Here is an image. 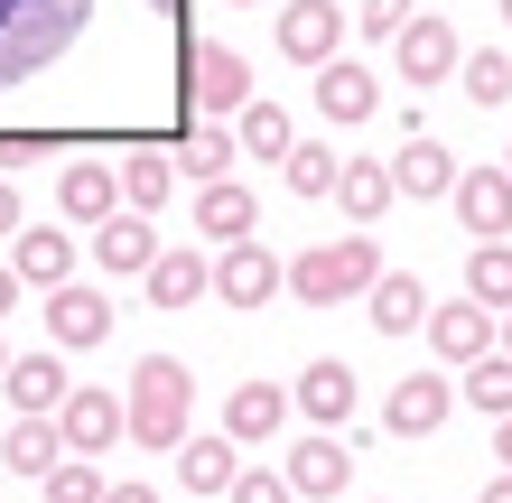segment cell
Wrapping results in <instances>:
<instances>
[{"label": "cell", "instance_id": "6da1fadb", "mask_svg": "<svg viewBox=\"0 0 512 503\" xmlns=\"http://www.w3.org/2000/svg\"><path fill=\"white\" fill-rule=\"evenodd\" d=\"M131 438H140V448L149 457H177V448H187V420H196V373L187 364H177V354H140V364H131Z\"/></svg>", "mask_w": 512, "mask_h": 503}, {"label": "cell", "instance_id": "7a4b0ae2", "mask_svg": "<svg viewBox=\"0 0 512 503\" xmlns=\"http://www.w3.org/2000/svg\"><path fill=\"white\" fill-rule=\"evenodd\" d=\"M84 19H94V0H0V84H28L38 66H56Z\"/></svg>", "mask_w": 512, "mask_h": 503}, {"label": "cell", "instance_id": "3957f363", "mask_svg": "<svg viewBox=\"0 0 512 503\" xmlns=\"http://www.w3.org/2000/svg\"><path fill=\"white\" fill-rule=\"evenodd\" d=\"M373 280H382V243L373 233H336V243H308L289 261V299L298 308H345V299H364Z\"/></svg>", "mask_w": 512, "mask_h": 503}, {"label": "cell", "instance_id": "277c9868", "mask_svg": "<svg viewBox=\"0 0 512 503\" xmlns=\"http://www.w3.org/2000/svg\"><path fill=\"white\" fill-rule=\"evenodd\" d=\"M187 103H196V122H243L261 103L252 94V56H233L215 38H187Z\"/></svg>", "mask_w": 512, "mask_h": 503}, {"label": "cell", "instance_id": "5b68a950", "mask_svg": "<svg viewBox=\"0 0 512 503\" xmlns=\"http://www.w3.org/2000/svg\"><path fill=\"white\" fill-rule=\"evenodd\" d=\"M429 354H438V373H475L494 354V336H503V317L494 308H475V299H447V308H429Z\"/></svg>", "mask_w": 512, "mask_h": 503}, {"label": "cell", "instance_id": "8992f818", "mask_svg": "<svg viewBox=\"0 0 512 503\" xmlns=\"http://www.w3.org/2000/svg\"><path fill=\"white\" fill-rule=\"evenodd\" d=\"M345 10H336V0H280V28H270V38H280V56H289V66H336V56H345Z\"/></svg>", "mask_w": 512, "mask_h": 503}, {"label": "cell", "instance_id": "52a82bcc", "mask_svg": "<svg viewBox=\"0 0 512 503\" xmlns=\"http://www.w3.org/2000/svg\"><path fill=\"white\" fill-rule=\"evenodd\" d=\"M280 289H289V261L270 252L261 233H252V243H224V252H215V299H224V308H270Z\"/></svg>", "mask_w": 512, "mask_h": 503}, {"label": "cell", "instance_id": "ba28073f", "mask_svg": "<svg viewBox=\"0 0 512 503\" xmlns=\"http://www.w3.org/2000/svg\"><path fill=\"white\" fill-rule=\"evenodd\" d=\"M56 438H66V457H94L103 466V448L112 438H131V410L103 392V382H75L66 392V410H56Z\"/></svg>", "mask_w": 512, "mask_h": 503}, {"label": "cell", "instance_id": "9c48e42d", "mask_svg": "<svg viewBox=\"0 0 512 503\" xmlns=\"http://www.w3.org/2000/svg\"><path fill=\"white\" fill-rule=\"evenodd\" d=\"M447 410H457V373H401L391 401H382V429L391 438H438Z\"/></svg>", "mask_w": 512, "mask_h": 503}, {"label": "cell", "instance_id": "30bf717a", "mask_svg": "<svg viewBox=\"0 0 512 503\" xmlns=\"http://www.w3.org/2000/svg\"><path fill=\"white\" fill-rule=\"evenodd\" d=\"M280 476H289V494H298V503H336V494L354 485V448H345L336 429H308V438L289 448Z\"/></svg>", "mask_w": 512, "mask_h": 503}, {"label": "cell", "instance_id": "8fae6325", "mask_svg": "<svg viewBox=\"0 0 512 503\" xmlns=\"http://www.w3.org/2000/svg\"><path fill=\"white\" fill-rule=\"evenodd\" d=\"M56 215L84 224V233L112 224V215H122V168H112V159H66V168H56Z\"/></svg>", "mask_w": 512, "mask_h": 503}, {"label": "cell", "instance_id": "7c38bea8", "mask_svg": "<svg viewBox=\"0 0 512 503\" xmlns=\"http://www.w3.org/2000/svg\"><path fill=\"white\" fill-rule=\"evenodd\" d=\"M447 205H457L466 243H512V168H466Z\"/></svg>", "mask_w": 512, "mask_h": 503}, {"label": "cell", "instance_id": "4fadbf2b", "mask_svg": "<svg viewBox=\"0 0 512 503\" xmlns=\"http://www.w3.org/2000/svg\"><path fill=\"white\" fill-rule=\"evenodd\" d=\"M391 66H401V84H447V75L466 66V47H457V28H447V19L419 10L401 38H391Z\"/></svg>", "mask_w": 512, "mask_h": 503}, {"label": "cell", "instance_id": "5bb4252c", "mask_svg": "<svg viewBox=\"0 0 512 503\" xmlns=\"http://www.w3.org/2000/svg\"><path fill=\"white\" fill-rule=\"evenodd\" d=\"M0 392H10V420H56L75 382H66V364H56V354H10Z\"/></svg>", "mask_w": 512, "mask_h": 503}, {"label": "cell", "instance_id": "9a60e30c", "mask_svg": "<svg viewBox=\"0 0 512 503\" xmlns=\"http://www.w3.org/2000/svg\"><path fill=\"white\" fill-rule=\"evenodd\" d=\"M140 289H149V308H196V299H215V252L177 243V252H159V261L140 271Z\"/></svg>", "mask_w": 512, "mask_h": 503}, {"label": "cell", "instance_id": "2e32d148", "mask_svg": "<svg viewBox=\"0 0 512 503\" xmlns=\"http://www.w3.org/2000/svg\"><path fill=\"white\" fill-rule=\"evenodd\" d=\"M196 233H205V243H252V233H261V196L243 187V177H215V187H196Z\"/></svg>", "mask_w": 512, "mask_h": 503}, {"label": "cell", "instance_id": "e0dca14e", "mask_svg": "<svg viewBox=\"0 0 512 503\" xmlns=\"http://www.w3.org/2000/svg\"><path fill=\"white\" fill-rule=\"evenodd\" d=\"M289 410H298V420H317V429H336V438H345V420H354V373L336 364V354H317V364L289 382Z\"/></svg>", "mask_w": 512, "mask_h": 503}, {"label": "cell", "instance_id": "ac0fdd59", "mask_svg": "<svg viewBox=\"0 0 512 503\" xmlns=\"http://www.w3.org/2000/svg\"><path fill=\"white\" fill-rule=\"evenodd\" d=\"M0 261L19 271V289H66V280H75V261H84V243H75V233H47V224H28L19 243L0 252Z\"/></svg>", "mask_w": 512, "mask_h": 503}, {"label": "cell", "instance_id": "d6986e66", "mask_svg": "<svg viewBox=\"0 0 512 503\" xmlns=\"http://www.w3.org/2000/svg\"><path fill=\"white\" fill-rule=\"evenodd\" d=\"M112 317H122V308H112L94 280L47 289V336H56V345H103V336H112Z\"/></svg>", "mask_w": 512, "mask_h": 503}, {"label": "cell", "instance_id": "ffe728a7", "mask_svg": "<svg viewBox=\"0 0 512 503\" xmlns=\"http://www.w3.org/2000/svg\"><path fill=\"white\" fill-rule=\"evenodd\" d=\"M317 112H326V122H373V112H382V75L354 66V56L317 66Z\"/></svg>", "mask_w": 512, "mask_h": 503}, {"label": "cell", "instance_id": "44dd1931", "mask_svg": "<svg viewBox=\"0 0 512 503\" xmlns=\"http://www.w3.org/2000/svg\"><path fill=\"white\" fill-rule=\"evenodd\" d=\"M84 243H94V261H103V271H131V280H140L149 261L168 252V243H159V224H149V215H131V205H122L112 224H94Z\"/></svg>", "mask_w": 512, "mask_h": 503}, {"label": "cell", "instance_id": "7402d4cb", "mask_svg": "<svg viewBox=\"0 0 512 503\" xmlns=\"http://www.w3.org/2000/svg\"><path fill=\"white\" fill-rule=\"evenodd\" d=\"M280 420H289V392H280V382H233V401H224V438H233V448H243V438H252V448H261V438H280Z\"/></svg>", "mask_w": 512, "mask_h": 503}, {"label": "cell", "instance_id": "603a6c76", "mask_svg": "<svg viewBox=\"0 0 512 503\" xmlns=\"http://www.w3.org/2000/svg\"><path fill=\"white\" fill-rule=\"evenodd\" d=\"M0 466L47 485L56 466H66V438H56V420H0Z\"/></svg>", "mask_w": 512, "mask_h": 503}, {"label": "cell", "instance_id": "cb8c5ba5", "mask_svg": "<svg viewBox=\"0 0 512 503\" xmlns=\"http://www.w3.org/2000/svg\"><path fill=\"white\" fill-rule=\"evenodd\" d=\"M429 308H438V299H429V289H419L410 271H382V280L364 289V317H373L382 336H410V327H429Z\"/></svg>", "mask_w": 512, "mask_h": 503}, {"label": "cell", "instance_id": "d4e9b609", "mask_svg": "<svg viewBox=\"0 0 512 503\" xmlns=\"http://www.w3.org/2000/svg\"><path fill=\"white\" fill-rule=\"evenodd\" d=\"M457 159H447L438 150V140H401V150H391V187H401V196H457Z\"/></svg>", "mask_w": 512, "mask_h": 503}, {"label": "cell", "instance_id": "484cf974", "mask_svg": "<svg viewBox=\"0 0 512 503\" xmlns=\"http://www.w3.org/2000/svg\"><path fill=\"white\" fill-rule=\"evenodd\" d=\"M233 476H243V457H233V438H224V429L177 448V485H187V494H233Z\"/></svg>", "mask_w": 512, "mask_h": 503}, {"label": "cell", "instance_id": "4316f807", "mask_svg": "<svg viewBox=\"0 0 512 503\" xmlns=\"http://www.w3.org/2000/svg\"><path fill=\"white\" fill-rule=\"evenodd\" d=\"M391 196H401V187H391V159H345L336 205H345L354 224H382V215H391Z\"/></svg>", "mask_w": 512, "mask_h": 503}, {"label": "cell", "instance_id": "83f0119b", "mask_svg": "<svg viewBox=\"0 0 512 503\" xmlns=\"http://www.w3.org/2000/svg\"><path fill=\"white\" fill-rule=\"evenodd\" d=\"M466 299L475 308H512V243H466Z\"/></svg>", "mask_w": 512, "mask_h": 503}, {"label": "cell", "instance_id": "f1b7e54d", "mask_svg": "<svg viewBox=\"0 0 512 503\" xmlns=\"http://www.w3.org/2000/svg\"><path fill=\"white\" fill-rule=\"evenodd\" d=\"M233 159H243L233 122H196V131H187V159H177V168H187L196 187H215V177H233Z\"/></svg>", "mask_w": 512, "mask_h": 503}, {"label": "cell", "instance_id": "f546056e", "mask_svg": "<svg viewBox=\"0 0 512 503\" xmlns=\"http://www.w3.org/2000/svg\"><path fill=\"white\" fill-rule=\"evenodd\" d=\"M168 187H177V159H159V150H131L122 159V205H131V215H159Z\"/></svg>", "mask_w": 512, "mask_h": 503}, {"label": "cell", "instance_id": "4dcf8cb0", "mask_svg": "<svg viewBox=\"0 0 512 503\" xmlns=\"http://www.w3.org/2000/svg\"><path fill=\"white\" fill-rule=\"evenodd\" d=\"M233 140H243V159H289L298 150V122H289L280 103H252L243 122H233Z\"/></svg>", "mask_w": 512, "mask_h": 503}, {"label": "cell", "instance_id": "1f68e13d", "mask_svg": "<svg viewBox=\"0 0 512 503\" xmlns=\"http://www.w3.org/2000/svg\"><path fill=\"white\" fill-rule=\"evenodd\" d=\"M280 177H289V196H336V177H345V159L326 150V140H298V150L280 159Z\"/></svg>", "mask_w": 512, "mask_h": 503}, {"label": "cell", "instance_id": "d6a6232c", "mask_svg": "<svg viewBox=\"0 0 512 503\" xmlns=\"http://www.w3.org/2000/svg\"><path fill=\"white\" fill-rule=\"evenodd\" d=\"M457 94L466 103H512V56L503 47H475L466 66H457Z\"/></svg>", "mask_w": 512, "mask_h": 503}, {"label": "cell", "instance_id": "836d02e7", "mask_svg": "<svg viewBox=\"0 0 512 503\" xmlns=\"http://www.w3.org/2000/svg\"><path fill=\"white\" fill-rule=\"evenodd\" d=\"M457 392L485 410V420H512V354H485L475 373H457Z\"/></svg>", "mask_w": 512, "mask_h": 503}, {"label": "cell", "instance_id": "e575fe53", "mask_svg": "<svg viewBox=\"0 0 512 503\" xmlns=\"http://www.w3.org/2000/svg\"><path fill=\"white\" fill-rule=\"evenodd\" d=\"M47 503H103V466H94V457H66V466L47 476Z\"/></svg>", "mask_w": 512, "mask_h": 503}, {"label": "cell", "instance_id": "d590c367", "mask_svg": "<svg viewBox=\"0 0 512 503\" xmlns=\"http://www.w3.org/2000/svg\"><path fill=\"white\" fill-rule=\"evenodd\" d=\"M410 19H419V0H364V10H354V28H364V38H382V47L401 38Z\"/></svg>", "mask_w": 512, "mask_h": 503}, {"label": "cell", "instance_id": "8d00e7d4", "mask_svg": "<svg viewBox=\"0 0 512 503\" xmlns=\"http://www.w3.org/2000/svg\"><path fill=\"white\" fill-rule=\"evenodd\" d=\"M233 503H298V494H289L280 466H243V476H233Z\"/></svg>", "mask_w": 512, "mask_h": 503}, {"label": "cell", "instance_id": "74e56055", "mask_svg": "<svg viewBox=\"0 0 512 503\" xmlns=\"http://www.w3.org/2000/svg\"><path fill=\"white\" fill-rule=\"evenodd\" d=\"M19 233H28V205H19L10 177H0V243H19Z\"/></svg>", "mask_w": 512, "mask_h": 503}, {"label": "cell", "instance_id": "f35d334b", "mask_svg": "<svg viewBox=\"0 0 512 503\" xmlns=\"http://www.w3.org/2000/svg\"><path fill=\"white\" fill-rule=\"evenodd\" d=\"M103 503H159V485H140V476H122V485H103Z\"/></svg>", "mask_w": 512, "mask_h": 503}, {"label": "cell", "instance_id": "ab89813d", "mask_svg": "<svg viewBox=\"0 0 512 503\" xmlns=\"http://www.w3.org/2000/svg\"><path fill=\"white\" fill-rule=\"evenodd\" d=\"M19 159H38V140H28V131H0V168H19Z\"/></svg>", "mask_w": 512, "mask_h": 503}, {"label": "cell", "instance_id": "60d3db41", "mask_svg": "<svg viewBox=\"0 0 512 503\" xmlns=\"http://www.w3.org/2000/svg\"><path fill=\"white\" fill-rule=\"evenodd\" d=\"M10 308H19V271L0 261V317H10Z\"/></svg>", "mask_w": 512, "mask_h": 503}, {"label": "cell", "instance_id": "b9f144b4", "mask_svg": "<svg viewBox=\"0 0 512 503\" xmlns=\"http://www.w3.org/2000/svg\"><path fill=\"white\" fill-rule=\"evenodd\" d=\"M494 457H503V476H512V420H494Z\"/></svg>", "mask_w": 512, "mask_h": 503}, {"label": "cell", "instance_id": "7bdbcfd3", "mask_svg": "<svg viewBox=\"0 0 512 503\" xmlns=\"http://www.w3.org/2000/svg\"><path fill=\"white\" fill-rule=\"evenodd\" d=\"M475 503H512V476H494V485H485V494H475Z\"/></svg>", "mask_w": 512, "mask_h": 503}, {"label": "cell", "instance_id": "ee69618b", "mask_svg": "<svg viewBox=\"0 0 512 503\" xmlns=\"http://www.w3.org/2000/svg\"><path fill=\"white\" fill-rule=\"evenodd\" d=\"M494 354H512V308H503V336H494Z\"/></svg>", "mask_w": 512, "mask_h": 503}, {"label": "cell", "instance_id": "f6af8a7d", "mask_svg": "<svg viewBox=\"0 0 512 503\" xmlns=\"http://www.w3.org/2000/svg\"><path fill=\"white\" fill-rule=\"evenodd\" d=\"M0 373H10V336H0Z\"/></svg>", "mask_w": 512, "mask_h": 503}, {"label": "cell", "instance_id": "bcb514c9", "mask_svg": "<svg viewBox=\"0 0 512 503\" xmlns=\"http://www.w3.org/2000/svg\"><path fill=\"white\" fill-rule=\"evenodd\" d=\"M233 10H252V0H233Z\"/></svg>", "mask_w": 512, "mask_h": 503}, {"label": "cell", "instance_id": "7dc6e473", "mask_svg": "<svg viewBox=\"0 0 512 503\" xmlns=\"http://www.w3.org/2000/svg\"><path fill=\"white\" fill-rule=\"evenodd\" d=\"M159 10H177V0H159Z\"/></svg>", "mask_w": 512, "mask_h": 503}, {"label": "cell", "instance_id": "c3c4849f", "mask_svg": "<svg viewBox=\"0 0 512 503\" xmlns=\"http://www.w3.org/2000/svg\"><path fill=\"white\" fill-rule=\"evenodd\" d=\"M503 19H512V0H503Z\"/></svg>", "mask_w": 512, "mask_h": 503}, {"label": "cell", "instance_id": "681fc988", "mask_svg": "<svg viewBox=\"0 0 512 503\" xmlns=\"http://www.w3.org/2000/svg\"><path fill=\"white\" fill-rule=\"evenodd\" d=\"M503 168H512V150H503Z\"/></svg>", "mask_w": 512, "mask_h": 503}]
</instances>
